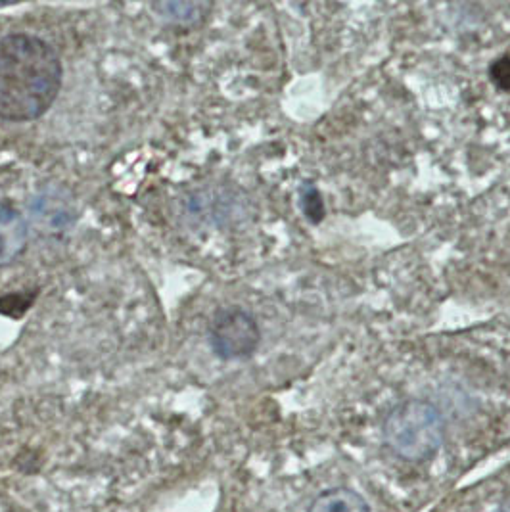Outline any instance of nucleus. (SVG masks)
<instances>
[{
	"mask_svg": "<svg viewBox=\"0 0 510 512\" xmlns=\"http://www.w3.org/2000/svg\"><path fill=\"white\" fill-rule=\"evenodd\" d=\"M495 512H510V499H507L505 503H501Z\"/></svg>",
	"mask_w": 510,
	"mask_h": 512,
	"instance_id": "obj_10",
	"label": "nucleus"
},
{
	"mask_svg": "<svg viewBox=\"0 0 510 512\" xmlns=\"http://www.w3.org/2000/svg\"><path fill=\"white\" fill-rule=\"evenodd\" d=\"M302 208L305 217L311 221V223H319L323 217H325V204H323V198L319 194V190L313 187V185H305L302 188Z\"/></svg>",
	"mask_w": 510,
	"mask_h": 512,
	"instance_id": "obj_8",
	"label": "nucleus"
},
{
	"mask_svg": "<svg viewBox=\"0 0 510 512\" xmlns=\"http://www.w3.org/2000/svg\"><path fill=\"white\" fill-rule=\"evenodd\" d=\"M150 10L167 24L192 25L202 22L211 10L209 2H183V0H163L150 4Z\"/></svg>",
	"mask_w": 510,
	"mask_h": 512,
	"instance_id": "obj_6",
	"label": "nucleus"
},
{
	"mask_svg": "<svg viewBox=\"0 0 510 512\" xmlns=\"http://www.w3.org/2000/svg\"><path fill=\"white\" fill-rule=\"evenodd\" d=\"M309 512H371L367 501L353 489L334 488L321 493Z\"/></svg>",
	"mask_w": 510,
	"mask_h": 512,
	"instance_id": "obj_7",
	"label": "nucleus"
},
{
	"mask_svg": "<svg viewBox=\"0 0 510 512\" xmlns=\"http://www.w3.org/2000/svg\"><path fill=\"white\" fill-rule=\"evenodd\" d=\"M489 75L497 89L505 93L510 91V56H503L497 62H493L489 68Z\"/></svg>",
	"mask_w": 510,
	"mask_h": 512,
	"instance_id": "obj_9",
	"label": "nucleus"
},
{
	"mask_svg": "<svg viewBox=\"0 0 510 512\" xmlns=\"http://www.w3.org/2000/svg\"><path fill=\"white\" fill-rule=\"evenodd\" d=\"M62 87V62L35 35L0 37V119L33 121L54 104Z\"/></svg>",
	"mask_w": 510,
	"mask_h": 512,
	"instance_id": "obj_1",
	"label": "nucleus"
},
{
	"mask_svg": "<svg viewBox=\"0 0 510 512\" xmlns=\"http://www.w3.org/2000/svg\"><path fill=\"white\" fill-rule=\"evenodd\" d=\"M261 340L254 317L240 309L227 307L215 313L209 325V344L217 357L225 361H240L250 357Z\"/></svg>",
	"mask_w": 510,
	"mask_h": 512,
	"instance_id": "obj_3",
	"label": "nucleus"
},
{
	"mask_svg": "<svg viewBox=\"0 0 510 512\" xmlns=\"http://www.w3.org/2000/svg\"><path fill=\"white\" fill-rule=\"evenodd\" d=\"M29 215L35 229L43 234L68 231L77 219L75 198L68 188L47 185L29 202Z\"/></svg>",
	"mask_w": 510,
	"mask_h": 512,
	"instance_id": "obj_4",
	"label": "nucleus"
},
{
	"mask_svg": "<svg viewBox=\"0 0 510 512\" xmlns=\"http://www.w3.org/2000/svg\"><path fill=\"white\" fill-rule=\"evenodd\" d=\"M27 234L29 227L24 215L8 202H0V267L10 265L24 254Z\"/></svg>",
	"mask_w": 510,
	"mask_h": 512,
	"instance_id": "obj_5",
	"label": "nucleus"
},
{
	"mask_svg": "<svg viewBox=\"0 0 510 512\" xmlns=\"http://www.w3.org/2000/svg\"><path fill=\"white\" fill-rule=\"evenodd\" d=\"M445 424L438 407L411 399L399 403L384 420V440L395 457L420 463L438 453Z\"/></svg>",
	"mask_w": 510,
	"mask_h": 512,
	"instance_id": "obj_2",
	"label": "nucleus"
}]
</instances>
